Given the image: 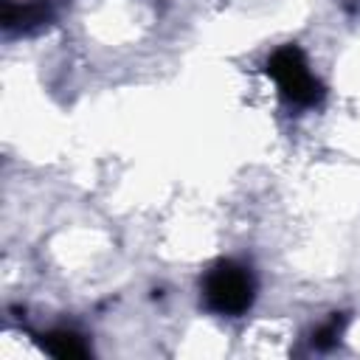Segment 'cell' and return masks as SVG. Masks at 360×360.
Wrapping results in <instances>:
<instances>
[{"instance_id": "obj_4", "label": "cell", "mask_w": 360, "mask_h": 360, "mask_svg": "<svg viewBox=\"0 0 360 360\" xmlns=\"http://www.w3.org/2000/svg\"><path fill=\"white\" fill-rule=\"evenodd\" d=\"M338 335H340V321H338V318H332L329 323H323V326L315 332L312 343H315L318 349H326V346H332V343L338 340Z\"/></svg>"}, {"instance_id": "obj_1", "label": "cell", "mask_w": 360, "mask_h": 360, "mask_svg": "<svg viewBox=\"0 0 360 360\" xmlns=\"http://www.w3.org/2000/svg\"><path fill=\"white\" fill-rule=\"evenodd\" d=\"M253 276L236 262L214 264L202 278V298L219 315H242L253 304Z\"/></svg>"}, {"instance_id": "obj_3", "label": "cell", "mask_w": 360, "mask_h": 360, "mask_svg": "<svg viewBox=\"0 0 360 360\" xmlns=\"http://www.w3.org/2000/svg\"><path fill=\"white\" fill-rule=\"evenodd\" d=\"M45 346H48V352L56 354V357H84V354H87V346H84L82 338L73 335V332H51V335L45 338Z\"/></svg>"}, {"instance_id": "obj_2", "label": "cell", "mask_w": 360, "mask_h": 360, "mask_svg": "<svg viewBox=\"0 0 360 360\" xmlns=\"http://www.w3.org/2000/svg\"><path fill=\"white\" fill-rule=\"evenodd\" d=\"M267 73L276 79L278 90L292 101V104H315L321 98V84L312 76L304 53L295 45L278 48L267 59Z\"/></svg>"}]
</instances>
